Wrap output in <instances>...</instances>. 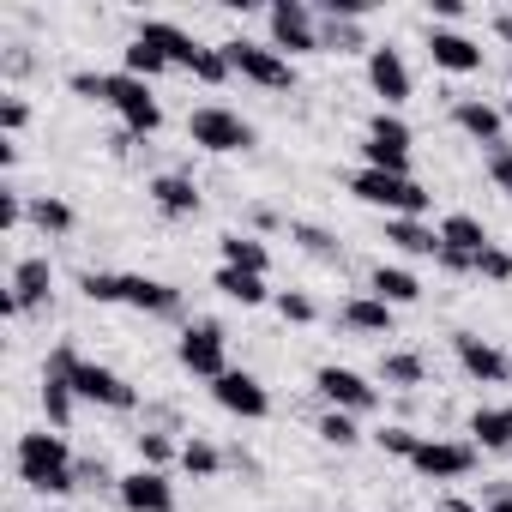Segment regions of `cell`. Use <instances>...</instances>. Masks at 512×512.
I'll list each match as a JSON object with an SVG mask.
<instances>
[{
	"mask_svg": "<svg viewBox=\"0 0 512 512\" xmlns=\"http://www.w3.org/2000/svg\"><path fill=\"white\" fill-rule=\"evenodd\" d=\"M19 482L25 488H37V494H67V488H79V470H73V446H67V434H55V428H37V434H19Z\"/></svg>",
	"mask_w": 512,
	"mask_h": 512,
	"instance_id": "6da1fadb",
	"label": "cell"
},
{
	"mask_svg": "<svg viewBox=\"0 0 512 512\" xmlns=\"http://www.w3.org/2000/svg\"><path fill=\"white\" fill-rule=\"evenodd\" d=\"M43 374L67 380V386H73L85 404H103V410H133V404H139V392H133V386H127L115 368H103V362H85V356H79V350H67V344H61V350H49V368H43Z\"/></svg>",
	"mask_w": 512,
	"mask_h": 512,
	"instance_id": "7a4b0ae2",
	"label": "cell"
},
{
	"mask_svg": "<svg viewBox=\"0 0 512 512\" xmlns=\"http://www.w3.org/2000/svg\"><path fill=\"white\" fill-rule=\"evenodd\" d=\"M350 193L386 217H428V187H416L410 175H386V169H356Z\"/></svg>",
	"mask_w": 512,
	"mask_h": 512,
	"instance_id": "3957f363",
	"label": "cell"
},
{
	"mask_svg": "<svg viewBox=\"0 0 512 512\" xmlns=\"http://www.w3.org/2000/svg\"><path fill=\"white\" fill-rule=\"evenodd\" d=\"M223 55H229V67L241 73V79H253L260 91H290L296 85V67L272 49V43H247V37H235V43H217Z\"/></svg>",
	"mask_w": 512,
	"mask_h": 512,
	"instance_id": "277c9868",
	"label": "cell"
},
{
	"mask_svg": "<svg viewBox=\"0 0 512 512\" xmlns=\"http://www.w3.org/2000/svg\"><path fill=\"white\" fill-rule=\"evenodd\" d=\"M109 109L121 115V127H127L133 139H151V133L163 127V103H157L151 85L133 79V73H109Z\"/></svg>",
	"mask_w": 512,
	"mask_h": 512,
	"instance_id": "5b68a950",
	"label": "cell"
},
{
	"mask_svg": "<svg viewBox=\"0 0 512 512\" xmlns=\"http://www.w3.org/2000/svg\"><path fill=\"white\" fill-rule=\"evenodd\" d=\"M187 139H193L199 151H217V157H229V151H247V145H253V127H247L235 109H223V103H205V109H193V115H187Z\"/></svg>",
	"mask_w": 512,
	"mask_h": 512,
	"instance_id": "8992f818",
	"label": "cell"
},
{
	"mask_svg": "<svg viewBox=\"0 0 512 512\" xmlns=\"http://www.w3.org/2000/svg\"><path fill=\"white\" fill-rule=\"evenodd\" d=\"M362 157H368V169H386V175H410V127H404L392 109H380V115L368 121Z\"/></svg>",
	"mask_w": 512,
	"mask_h": 512,
	"instance_id": "52a82bcc",
	"label": "cell"
},
{
	"mask_svg": "<svg viewBox=\"0 0 512 512\" xmlns=\"http://www.w3.org/2000/svg\"><path fill=\"white\" fill-rule=\"evenodd\" d=\"M266 25H272V49L284 61L320 49V19H314V7H302V0H278V7L266 13Z\"/></svg>",
	"mask_w": 512,
	"mask_h": 512,
	"instance_id": "ba28073f",
	"label": "cell"
},
{
	"mask_svg": "<svg viewBox=\"0 0 512 512\" xmlns=\"http://www.w3.org/2000/svg\"><path fill=\"white\" fill-rule=\"evenodd\" d=\"M175 356H181V368H187V374H199V380H223V374H229V356H223V326H217V320H193V326L181 332Z\"/></svg>",
	"mask_w": 512,
	"mask_h": 512,
	"instance_id": "9c48e42d",
	"label": "cell"
},
{
	"mask_svg": "<svg viewBox=\"0 0 512 512\" xmlns=\"http://www.w3.org/2000/svg\"><path fill=\"white\" fill-rule=\"evenodd\" d=\"M314 386H320V398H326L332 410H350V416H368V410H380V386H374V380H362L356 368H338V362H326V368L314 374Z\"/></svg>",
	"mask_w": 512,
	"mask_h": 512,
	"instance_id": "30bf717a",
	"label": "cell"
},
{
	"mask_svg": "<svg viewBox=\"0 0 512 512\" xmlns=\"http://www.w3.org/2000/svg\"><path fill=\"white\" fill-rule=\"evenodd\" d=\"M410 470H416V476H428V482H458V476H470V470H476V446H470V440H428V434H422V446H416Z\"/></svg>",
	"mask_w": 512,
	"mask_h": 512,
	"instance_id": "8fae6325",
	"label": "cell"
},
{
	"mask_svg": "<svg viewBox=\"0 0 512 512\" xmlns=\"http://www.w3.org/2000/svg\"><path fill=\"white\" fill-rule=\"evenodd\" d=\"M211 398L229 410V416H241V422H260V416H272V392L253 380L247 368H229L223 380H211Z\"/></svg>",
	"mask_w": 512,
	"mask_h": 512,
	"instance_id": "7c38bea8",
	"label": "cell"
},
{
	"mask_svg": "<svg viewBox=\"0 0 512 512\" xmlns=\"http://www.w3.org/2000/svg\"><path fill=\"white\" fill-rule=\"evenodd\" d=\"M115 494H121V506L127 512H175V482L163 476V470H127L121 482H115Z\"/></svg>",
	"mask_w": 512,
	"mask_h": 512,
	"instance_id": "4fadbf2b",
	"label": "cell"
},
{
	"mask_svg": "<svg viewBox=\"0 0 512 512\" xmlns=\"http://www.w3.org/2000/svg\"><path fill=\"white\" fill-rule=\"evenodd\" d=\"M368 85H374V97H386V109L410 103V67H404V55L392 43H374L368 49Z\"/></svg>",
	"mask_w": 512,
	"mask_h": 512,
	"instance_id": "5bb4252c",
	"label": "cell"
},
{
	"mask_svg": "<svg viewBox=\"0 0 512 512\" xmlns=\"http://www.w3.org/2000/svg\"><path fill=\"white\" fill-rule=\"evenodd\" d=\"M452 350H458V368L470 374V380H482V386H500V380H512V362L488 344V338H476V332H458L452 338Z\"/></svg>",
	"mask_w": 512,
	"mask_h": 512,
	"instance_id": "9a60e30c",
	"label": "cell"
},
{
	"mask_svg": "<svg viewBox=\"0 0 512 512\" xmlns=\"http://www.w3.org/2000/svg\"><path fill=\"white\" fill-rule=\"evenodd\" d=\"M452 121H458V133H470L476 145H506V115L494 109V103H482V97H458L452 103Z\"/></svg>",
	"mask_w": 512,
	"mask_h": 512,
	"instance_id": "2e32d148",
	"label": "cell"
},
{
	"mask_svg": "<svg viewBox=\"0 0 512 512\" xmlns=\"http://www.w3.org/2000/svg\"><path fill=\"white\" fill-rule=\"evenodd\" d=\"M121 302L139 308V314H181V290L163 284V278H139V272H121Z\"/></svg>",
	"mask_w": 512,
	"mask_h": 512,
	"instance_id": "e0dca14e",
	"label": "cell"
},
{
	"mask_svg": "<svg viewBox=\"0 0 512 512\" xmlns=\"http://www.w3.org/2000/svg\"><path fill=\"white\" fill-rule=\"evenodd\" d=\"M139 43H151L169 67H187V73H193V61L205 55V49H199L181 25H169V19H145V25H139Z\"/></svg>",
	"mask_w": 512,
	"mask_h": 512,
	"instance_id": "ac0fdd59",
	"label": "cell"
},
{
	"mask_svg": "<svg viewBox=\"0 0 512 512\" xmlns=\"http://www.w3.org/2000/svg\"><path fill=\"white\" fill-rule=\"evenodd\" d=\"M428 61L440 73H482V43H470L464 31H428Z\"/></svg>",
	"mask_w": 512,
	"mask_h": 512,
	"instance_id": "d6986e66",
	"label": "cell"
},
{
	"mask_svg": "<svg viewBox=\"0 0 512 512\" xmlns=\"http://www.w3.org/2000/svg\"><path fill=\"white\" fill-rule=\"evenodd\" d=\"M470 446L476 452H512V404H482L470 416Z\"/></svg>",
	"mask_w": 512,
	"mask_h": 512,
	"instance_id": "ffe728a7",
	"label": "cell"
},
{
	"mask_svg": "<svg viewBox=\"0 0 512 512\" xmlns=\"http://www.w3.org/2000/svg\"><path fill=\"white\" fill-rule=\"evenodd\" d=\"M49 284H55V272H49L43 253H37V260H19V266H13V308H19V314L43 308V302H49Z\"/></svg>",
	"mask_w": 512,
	"mask_h": 512,
	"instance_id": "44dd1931",
	"label": "cell"
},
{
	"mask_svg": "<svg viewBox=\"0 0 512 512\" xmlns=\"http://www.w3.org/2000/svg\"><path fill=\"white\" fill-rule=\"evenodd\" d=\"M151 205L163 211V217H193L199 211V187H193V175H151Z\"/></svg>",
	"mask_w": 512,
	"mask_h": 512,
	"instance_id": "7402d4cb",
	"label": "cell"
},
{
	"mask_svg": "<svg viewBox=\"0 0 512 512\" xmlns=\"http://www.w3.org/2000/svg\"><path fill=\"white\" fill-rule=\"evenodd\" d=\"M368 296H380L386 308H410V302H422V278H416V272H404V266H374Z\"/></svg>",
	"mask_w": 512,
	"mask_h": 512,
	"instance_id": "603a6c76",
	"label": "cell"
},
{
	"mask_svg": "<svg viewBox=\"0 0 512 512\" xmlns=\"http://www.w3.org/2000/svg\"><path fill=\"white\" fill-rule=\"evenodd\" d=\"M440 247H446V253H464V260H482V247H494V241H488V229H482L470 211H452V217L440 223Z\"/></svg>",
	"mask_w": 512,
	"mask_h": 512,
	"instance_id": "cb8c5ba5",
	"label": "cell"
},
{
	"mask_svg": "<svg viewBox=\"0 0 512 512\" xmlns=\"http://www.w3.org/2000/svg\"><path fill=\"white\" fill-rule=\"evenodd\" d=\"M386 241L398 247V253H416V260H440V229H428L422 217H386Z\"/></svg>",
	"mask_w": 512,
	"mask_h": 512,
	"instance_id": "d4e9b609",
	"label": "cell"
},
{
	"mask_svg": "<svg viewBox=\"0 0 512 512\" xmlns=\"http://www.w3.org/2000/svg\"><path fill=\"white\" fill-rule=\"evenodd\" d=\"M344 326L362 332V338H392V308L380 296H350L344 302Z\"/></svg>",
	"mask_w": 512,
	"mask_h": 512,
	"instance_id": "484cf974",
	"label": "cell"
},
{
	"mask_svg": "<svg viewBox=\"0 0 512 512\" xmlns=\"http://www.w3.org/2000/svg\"><path fill=\"white\" fill-rule=\"evenodd\" d=\"M217 290H223L229 302H241V308L272 302V290H266V278H260V272H235V266H217Z\"/></svg>",
	"mask_w": 512,
	"mask_h": 512,
	"instance_id": "4316f807",
	"label": "cell"
},
{
	"mask_svg": "<svg viewBox=\"0 0 512 512\" xmlns=\"http://www.w3.org/2000/svg\"><path fill=\"white\" fill-rule=\"evenodd\" d=\"M223 266H235V272H272V253H266V241H253V235H223Z\"/></svg>",
	"mask_w": 512,
	"mask_h": 512,
	"instance_id": "83f0119b",
	"label": "cell"
},
{
	"mask_svg": "<svg viewBox=\"0 0 512 512\" xmlns=\"http://www.w3.org/2000/svg\"><path fill=\"white\" fill-rule=\"evenodd\" d=\"M380 380L398 386V392H410V386L428 380V362H422L416 350H386V356H380Z\"/></svg>",
	"mask_w": 512,
	"mask_h": 512,
	"instance_id": "f1b7e54d",
	"label": "cell"
},
{
	"mask_svg": "<svg viewBox=\"0 0 512 512\" xmlns=\"http://www.w3.org/2000/svg\"><path fill=\"white\" fill-rule=\"evenodd\" d=\"M73 404H79V392H73L67 380L43 374V410H49V428H55V434H67V428H73Z\"/></svg>",
	"mask_w": 512,
	"mask_h": 512,
	"instance_id": "f546056e",
	"label": "cell"
},
{
	"mask_svg": "<svg viewBox=\"0 0 512 512\" xmlns=\"http://www.w3.org/2000/svg\"><path fill=\"white\" fill-rule=\"evenodd\" d=\"M25 217H31L43 235H67V229H73V205H67V199H55V193L31 199V205H25Z\"/></svg>",
	"mask_w": 512,
	"mask_h": 512,
	"instance_id": "4dcf8cb0",
	"label": "cell"
},
{
	"mask_svg": "<svg viewBox=\"0 0 512 512\" xmlns=\"http://www.w3.org/2000/svg\"><path fill=\"white\" fill-rule=\"evenodd\" d=\"M181 470H187V476H217V470H223V452L193 434V440H181Z\"/></svg>",
	"mask_w": 512,
	"mask_h": 512,
	"instance_id": "1f68e13d",
	"label": "cell"
},
{
	"mask_svg": "<svg viewBox=\"0 0 512 512\" xmlns=\"http://www.w3.org/2000/svg\"><path fill=\"white\" fill-rule=\"evenodd\" d=\"M121 73H133V79H145V85H151L157 73H169V61H163L151 43H139V37H133V43H127V67H121Z\"/></svg>",
	"mask_w": 512,
	"mask_h": 512,
	"instance_id": "d6a6232c",
	"label": "cell"
},
{
	"mask_svg": "<svg viewBox=\"0 0 512 512\" xmlns=\"http://www.w3.org/2000/svg\"><path fill=\"white\" fill-rule=\"evenodd\" d=\"M320 440H326V446H356L362 428H356L350 410H326V416H320Z\"/></svg>",
	"mask_w": 512,
	"mask_h": 512,
	"instance_id": "836d02e7",
	"label": "cell"
},
{
	"mask_svg": "<svg viewBox=\"0 0 512 512\" xmlns=\"http://www.w3.org/2000/svg\"><path fill=\"white\" fill-rule=\"evenodd\" d=\"M181 458V446L169 440V434H139V464L145 470H163V464H175Z\"/></svg>",
	"mask_w": 512,
	"mask_h": 512,
	"instance_id": "e575fe53",
	"label": "cell"
},
{
	"mask_svg": "<svg viewBox=\"0 0 512 512\" xmlns=\"http://www.w3.org/2000/svg\"><path fill=\"white\" fill-rule=\"evenodd\" d=\"M79 290H85V302H121V272H85L79 278Z\"/></svg>",
	"mask_w": 512,
	"mask_h": 512,
	"instance_id": "d590c367",
	"label": "cell"
},
{
	"mask_svg": "<svg viewBox=\"0 0 512 512\" xmlns=\"http://www.w3.org/2000/svg\"><path fill=\"white\" fill-rule=\"evenodd\" d=\"M374 440H380V452H392V458H404V464H410V458H416V446H422V434H410V428H398V422H392V428H380Z\"/></svg>",
	"mask_w": 512,
	"mask_h": 512,
	"instance_id": "8d00e7d4",
	"label": "cell"
},
{
	"mask_svg": "<svg viewBox=\"0 0 512 512\" xmlns=\"http://www.w3.org/2000/svg\"><path fill=\"white\" fill-rule=\"evenodd\" d=\"M229 73H235V67H229V55H223V49H205V55L193 61V79H199V85H223Z\"/></svg>",
	"mask_w": 512,
	"mask_h": 512,
	"instance_id": "74e56055",
	"label": "cell"
},
{
	"mask_svg": "<svg viewBox=\"0 0 512 512\" xmlns=\"http://www.w3.org/2000/svg\"><path fill=\"white\" fill-rule=\"evenodd\" d=\"M278 314H284L290 326H314V320H320V308H314L302 290H284V296H278Z\"/></svg>",
	"mask_w": 512,
	"mask_h": 512,
	"instance_id": "f35d334b",
	"label": "cell"
},
{
	"mask_svg": "<svg viewBox=\"0 0 512 512\" xmlns=\"http://www.w3.org/2000/svg\"><path fill=\"white\" fill-rule=\"evenodd\" d=\"M25 121H31V103L25 97H0V133H25Z\"/></svg>",
	"mask_w": 512,
	"mask_h": 512,
	"instance_id": "ab89813d",
	"label": "cell"
},
{
	"mask_svg": "<svg viewBox=\"0 0 512 512\" xmlns=\"http://www.w3.org/2000/svg\"><path fill=\"white\" fill-rule=\"evenodd\" d=\"M476 272H482V278H494V284H506V278H512V253H506V247H482Z\"/></svg>",
	"mask_w": 512,
	"mask_h": 512,
	"instance_id": "60d3db41",
	"label": "cell"
},
{
	"mask_svg": "<svg viewBox=\"0 0 512 512\" xmlns=\"http://www.w3.org/2000/svg\"><path fill=\"white\" fill-rule=\"evenodd\" d=\"M290 235H296L308 253H320V260H332V253H338V247H332V235H326V229H314V223H290Z\"/></svg>",
	"mask_w": 512,
	"mask_h": 512,
	"instance_id": "b9f144b4",
	"label": "cell"
},
{
	"mask_svg": "<svg viewBox=\"0 0 512 512\" xmlns=\"http://www.w3.org/2000/svg\"><path fill=\"white\" fill-rule=\"evenodd\" d=\"M488 181H494L500 193H512V145H494V151H488Z\"/></svg>",
	"mask_w": 512,
	"mask_h": 512,
	"instance_id": "7bdbcfd3",
	"label": "cell"
},
{
	"mask_svg": "<svg viewBox=\"0 0 512 512\" xmlns=\"http://www.w3.org/2000/svg\"><path fill=\"white\" fill-rule=\"evenodd\" d=\"M19 223H25V193L0 187V229H19Z\"/></svg>",
	"mask_w": 512,
	"mask_h": 512,
	"instance_id": "ee69618b",
	"label": "cell"
},
{
	"mask_svg": "<svg viewBox=\"0 0 512 512\" xmlns=\"http://www.w3.org/2000/svg\"><path fill=\"white\" fill-rule=\"evenodd\" d=\"M73 91L85 103H109V73H73Z\"/></svg>",
	"mask_w": 512,
	"mask_h": 512,
	"instance_id": "f6af8a7d",
	"label": "cell"
},
{
	"mask_svg": "<svg viewBox=\"0 0 512 512\" xmlns=\"http://www.w3.org/2000/svg\"><path fill=\"white\" fill-rule=\"evenodd\" d=\"M440 266H446V272H476V260H464V253H446V247H440Z\"/></svg>",
	"mask_w": 512,
	"mask_h": 512,
	"instance_id": "bcb514c9",
	"label": "cell"
},
{
	"mask_svg": "<svg viewBox=\"0 0 512 512\" xmlns=\"http://www.w3.org/2000/svg\"><path fill=\"white\" fill-rule=\"evenodd\" d=\"M494 37H500V43H512V13H494Z\"/></svg>",
	"mask_w": 512,
	"mask_h": 512,
	"instance_id": "7dc6e473",
	"label": "cell"
},
{
	"mask_svg": "<svg viewBox=\"0 0 512 512\" xmlns=\"http://www.w3.org/2000/svg\"><path fill=\"white\" fill-rule=\"evenodd\" d=\"M440 512H482V506H470V500H458V494H452V500H440Z\"/></svg>",
	"mask_w": 512,
	"mask_h": 512,
	"instance_id": "c3c4849f",
	"label": "cell"
},
{
	"mask_svg": "<svg viewBox=\"0 0 512 512\" xmlns=\"http://www.w3.org/2000/svg\"><path fill=\"white\" fill-rule=\"evenodd\" d=\"M488 512H512V494H494V500H488Z\"/></svg>",
	"mask_w": 512,
	"mask_h": 512,
	"instance_id": "681fc988",
	"label": "cell"
},
{
	"mask_svg": "<svg viewBox=\"0 0 512 512\" xmlns=\"http://www.w3.org/2000/svg\"><path fill=\"white\" fill-rule=\"evenodd\" d=\"M500 115H506V121H512V97H506V109H500Z\"/></svg>",
	"mask_w": 512,
	"mask_h": 512,
	"instance_id": "f907efd6",
	"label": "cell"
},
{
	"mask_svg": "<svg viewBox=\"0 0 512 512\" xmlns=\"http://www.w3.org/2000/svg\"><path fill=\"white\" fill-rule=\"evenodd\" d=\"M506 79H512V67H506Z\"/></svg>",
	"mask_w": 512,
	"mask_h": 512,
	"instance_id": "816d5d0a",
	"label": "cell"
}]
</instances>
